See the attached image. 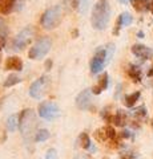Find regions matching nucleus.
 <instances>
[{"label": "nucleus", "mask_w": 153, "mask_h": 159, "mask_svg": "<svg viewBox=\"0 0 153 159\" xmlns=\"http://www.w3.org/2000/svg\"><path fill=\"white\" fill-rule=\"evenodd\" d=\"M79 142H80V146L83 148H89L91 147V139L89 135L87 133H81L80 137H79Z\"/></svg>", "instance_id": "nucleus-23"}, {"label": "nucleus", "mask_w": 153, "mask_h": 159, "mask_svg": "<svg viewBox=\"0 0 153 159\" xmlns=\"http://www.w3.org/2000/svg\"><path fill=\"white\" fill-rule=\"evenodd\" d=\"M132 53L135 54L136 57H139L141 60H149L152 57V49L148 48L145 45H142V44H135V45L132 47Z\"/></svg>", "instance_id": "nucleus-10"}, {"label": "nucleus", "mask_w": 153, "mask_h": 159, "mask_svg": "<svg viewBox=\"0 0 153 159\" xmlns=\"http://www.w3.org/2000/svg\"><path fill=\"white\" fill-rule=\"evenodd\" d=\"M73 37H77V34H79V32H77V29H75V31H73Z\"/></svg>", "instance_id": "nucleus-36"}, {"label": "nucleus", "mask_w": 153, "mask_h": 159, "mask_svg": "<svg viewBox=\"0 0 153 159\" xmlns=\"http://www.w3.org/2000/svg\"><path fill=\"white\" fill-rule=\"evenodd\" d=\"M76 4H77V8H79V12L81 15H85L91 6V0H76Z\"/></svg>", "instance_id": "nucleus-20"}, {"label": "nucleus", "mask_w": 153, "mask_h": 159, "mask_svg": "<svg viewBox=\"0 0 153 159\" xmlns=\"http://www.w3.org/2000/svg\"><path fill=\"white\" fill-rule=\"evenodd\" d=\"M108 62V56H107V49H98V51L95 53V56L91 60V73L96 74L98 72L103 70L104 65Z\"/></svg>", "instance_id": "nucleus-8"}, {"label": "nucleus", "mask_w": 153, "mask_h": 159, "mask_svg": "<svg viewBox=\"0 0 153 159\" xmlns=\"http://www.w3.org/2000/svg\"><path fill=\"white\" fill-rule=\"evenodd\" d=\"M121 137H122V138H129V137H131V134H129V131H127V130H125V131H122V133H121Z\"/></svg>", "instance_id": "nucleus-32"}, {"label": "nucleus", "mask_w": 153, "mask_h": 159, "mask_svg": "<svg viewBox=\"0 0 153 159\" xmlns=\"http://www.w3.org/2000/svg\"><path fill=\"white\" fill-rule=\"evenodd\" d=\"M49 85H51V80L48 76H41L40 78H37L35 82L29 88V96L35 99H40L45 96V93L48 90Z\"/></svg>", "instance_id": "nucleus-5"}, {"label": "nucleus", "mask_w": 153, "mask_h": 159, "mask_svg": "<svg viewBox=\"0 0 153 159\" xmlns=\"http://www.w3.org/2000/svg\"><path fill=\"white\" fill-rule=\"evenodd\" d=\"M105 131H107V135H108V141H113V139L117 138V134L115 127L112 126H105Z\"/></svg>", "instance_id": "nucleus-25"}, {"label": "nucleus", "mask_w": 153, "mask_h": 159, "mask_svg": "<svg viewBox=\"0 0 153 159\" xmlns=\"http://www.w3.org/2000/svg\"><path fill=\"white\" fill-rule=\"evenodd\" d=\"M39 116L44 119H47V121H52V119H55L60 116V109H59L57 103L55 102L44 101L39 105Z\"/></svg>", "instance_id": "nucleus-6"}, {"label": "nucleus", "mask_w": 153, "mask_h": 159, "mask_svg": "<svg viewBox=\"0 0 153 159\" xmlns=\"http://www.w3.org/2000/svg\"><path fill=\"white\" fill-rule=\"evenodd\" d=\"M8 33V27H7V23L0 17V36H6Z\"/></svg>", "instance_id": "nucleus-27"}, {"label": "nucleus", "mask_w": 153, "mask_h": 159, "mask_svg": "<svg viewBox=\"0 0 153 159\" xmlns=\"http://www.w3.org/2000/svg\"><path fill=\"white\" fill-rule=\"evenodd\" d=\"M51 68H52V60H47V61H45V69H47V70H49Z\"/></svg>", "instance_id": "nucleus-31"}, {"label": "nucleus", "mask_w": 153, "mask_h": 159, "mask_svg": "<svg viewBox=\"0 0 153 159\" xmlns=\"http://www.w3.org/2000/svg\"><path fill=\"white\" fill-rule=\"evenodd\" d=\"M45 159H57V151L55 148H49L45 154Z\"/></svg>", "instance_id": "nucleus-28"}, {"label": "nucleus", "mask_w": 153, "mask_h": 159, "mask_svg": "<svg viewBox=\"0 0 153 159\" xmlns=\"http://www.w3.org/2000/svg\"><path fill=\"white\" fill-rule=\"evenodd\" d=\"M118 2H120L121 4H128V3L131 2V0H118Z\"/></svg>", "instance_id": "nucleus-34"}, {"label": "nucleus", "mask_w": 153, "mask_h": 159, "mask_svg": "<svg viewBox=\"0 0 153 159\" xmlns=\"http://www.w3.org/2000/svg\"><path fill=\"white\" fill-rule=\"evenodd\" d=\"M104 117L108 122L115 123L116 126H124L127 123V118H128L127 113H124L122 110H117L116 114H107Z\"/></svg>", "instance_id": "nucleus-11"}, {"label": "nucleus", "mask_w": 153, "mask_h": 159, "mask_svg": "<svg viewBox=\"0 0 153 159\" xmlns=\"http://www.w3.org/2000/svg\"><path fill=\"white\" fill-rule=\"evenodd\" d=\"M135 117L139 118V119L146 117V110H145V107L141 106V107H139V109H136V110H135Z\"/></svg>", "instance_id": "nucleus-26"}, {"label": "nucleus", "mask_w": 153, "mask_h": 159, "mask_svg": "<svg viewBox=\"0 0 153 159\" xmlns=\"http://www.w3.org/2000/svg\"><path fill=\"white\" fill-rule=\"evenodd\" d=\"M91 103H92V89H85L76 97V106L80 110L91 109Z\"/></svg>", "instance_id": "nucleus-9"}, {"label": "nucleus", "mask_w": 153, "mask_h": 159, "mask_svg": "<svg viewBox=\"0 0 153 159\" xmlns=\"http://www.w3.org/2000/svg\"><path fill=\"white\" fill-rule=\"evenodd\" d=\"M120 159H135V157H133L132 154H121Z\"/></svg>", "instance_id": "nucleus-30"}, {"label": "nucleus", "mask_w": 153, "mask_h": 159, "mask_svg": "<svg viewBox=\"0 0 153 159\" xmlns=\"http://www.w3.org/2000/svg\"><path fill=\"white\" fill-rule=\"evenodd\" d=\"M33 33H35V31H33L32 27H26L22 32H19V34L15 37L13 44H12L13 51H20V49L26 48L28 44L32 41Z\"/></svg>", "instance_id": "nucleus-7"}, {"label": "nucleus", "mask_w": 153, "mask_h": 159, "mask_svg": "<svg viewBox=\"0 0 153 159\" xmlns=\"http://www.w3.org/2000/svg\"><path fill=\"white\" fill-rule=\"evenodd\" d=\"M63 17V11L60 6H55L52 8L47 9L41 16V25L45 29H53L59 27V24L61 23Z\"/></svg>", "instance_id": "nucleus-3"}, {"label": "nucleus", "mask_w": 153, "mask_h": 159, "mask_svg": "<svg viewBox=\"0 0 153 159\" xmlns=\"http://www.w3.org/2000/svg\"><path fill=\"white\" fill-rule=\"evenodd\" d=\"M95 138L97 139V141H100V142H107L108 141V135H107L105 127H101V129H98V130H96Z\"/></svg>", "instance_id": "nucleus-24"}, {"label": "nucleus", "mask_w": 153, "mask_h": 159, "mask_svg": "<svg viewBox=\"0 0 153 159\" xmlns=\"http://www.w3.org/2000/svg\"><path fill=\"white\" fill-rule=\"evenodd\" d=\"M131 4L135 11L137 12H145L149 9L151 0H131Z\"/></svg>", "instance_id": "nucleus-14"}, {"label": "nucleus", "mask_w": 153, "mask_h": 159, "mask_svg": "<svg viewBox=\"0 0 153 159\" xmlns=\"http://www.w3.org/2000/svg\"><path fill=\"white\" fill-rule=\"evenodd\" d=\"M6 69L7 70H19L20 72L23 69V61L22 58H19L16 56L8 57L6 60Z\"/></svg>", "instance_id": "nucleus-12"}, {"label": "nucleus", "mask_w": 153, "mask_h": 159, "mask_svg": "<svg viewBox=\"0 0 153 159\" xmlns=\"http://www.w3.org/2000/svg\"><path fill=\"white\" fill-rule=\"evenodd\" d=\"M108 82H109V77H108V73H104L103 76L98 78V82L95 86L92 88V93L93 94H100L108 88Z\"/></svg>", "instance_id": "nucleus-13"}, {"label": "nucleus", "mask_w": 153, "mask_h": 159, "mask_svg": "<svg viewBox=\"0 0 153 159\" xmlns=\"http://www.w3.org/2000/svg\"><path fill=\"white\" fill-rule=\"evenodd\" d=\"M16 0H0V13L7 15L13 9Z\"/></svg>", "instance_id": "nucleus-16"}, {"label": "nucleus", "mask_w": 153, "mask_h": 159, "mask_svg": "<svg viewBox=\"0 0 153 159\" xmlns=\"http://www.w3.org/2000/svg\"><path fill=\"white\" fill-rule=\"evenodd\" d=\"M140 96H141L140 92H135V93H132V94H128V96L124 98V105L127 107H133V106L136 105V102L139 101Z\"/></svg>", "instance_id": "nucleus-17"}, {"label": "nucleus", "mask_w": 153, "mask_h": 159, "mask_svg": "<svg viewBox=\"0 0 153 159\" xmlns=\"http://www.w3.org/2000/svg\"><path fill=\"white\" fill-rule=\"evenodd\" d=\"M49 138V131L47 129H41V130H37L35 134V141L36 142H44Z\"/></svg>", "instance_id": "nucleus-22"}, {"label": "nucleus", "mask_w": 153, "mask_h": 159, "mask_svg": "<svg viewBox=\"0 0 153 159\" xmlns=\"http://www.w3.org/2000/svg\"><path fill=\"white\" fill-rule=\"evenodd\" d=\"M51 47H52L51 40H49L48 37H43V39L39 40V41H36L35 45L29 49L28 57L31 60H40L49 52Z\"/></svg>", "instance_id": "nucleus-4"}, {"label": "nucleus", "mask_w": 153, "mask_h": 159, "mask_svg": "<svg viewBox=\"0 0 153 159\" xmlns=\"http://www.w3.org/2000/svg\"><path fill=\"white\" fill-rule=\"evenodd\" d=\"M111 19V6L108 0H98L92 9V27L97 31H104Z\"/></svg>", "instance_id": "nucleus-1"}, {"label": "nucleus", "mask_w": 153, "mask_h": 159, "mask_svg": "<svg viewBox=\"0 0 153 159\" xmlns=\"http://www.w3.org/2000/svg\"><path fill=\"white\" fill-rule=\"evenodd\" d=\"M132 21H133V17H132V15L129 12H122L120 16H118V19H117V23L120 24V27L131 25Z\"/></svg>", "instance_id": "nucleus-18"}, {"label": "nucleus", "mask_w": 153, "mask_h": 159, "mask_svg": "<svg viewBox=\"0 0 153 159\" xmlns=\"http://www.w3.org/2000/svg\"><path fill=\"white\" fill-rule=\"evenodd\" d=\"M128 76L132 80L133 82H140L141 81V69L139 66L131 65L128 69Z\"/></svg>", "instance_id": "nucleus-15"}, {"label": "nucleus", "mask_w": 153, "mask_h": 159, "mask_svg": "<svg viewBox=\"0 0 153 159\" xmlns=\"http://www.w3.org/2000/svg\"><path fill=\"white\" fill-rule=\"evenodd\" d=\"M148 76H149V77H153V66L149 69V72H148Z\"/></svg>", "instance_id": "nucleus-33"}, {"label": "nucleus", "mask_w": 153, "mask_h": 159, "mask_svg": "<svg viewBox=\"0 0 153 159\" xmlns=\"http://www.w3.org/2000/svg\"><path fill=\"white\" fill-rule=\"evenodd\" d=\"M17 127H19V118L16 114H12V116L7 119V129H8V131L13 133Z\"/></svg>", "instance_id": "nucleus-19"}, {"label": "nucleus", "mask_w": 153, "mask_h": 159, "mask_svg": "<svg viewBox=\"0 0 153 159\" xmlns=\"http://www.w3.org/2000/svg\"><path fill=\"white\" fill-rule=\"evenodd\" d=\"M19 82H22V78L16 76V74H11V76H8V78L4 81V88H9V86H13V85H16V84Z\"/></svg>", "instance_id": "nucleus-21"}, {"label": "nucleus", "mask_w": 153, "mask_h": 159, "mask_svg": "<svg viewBox=\"0 0 153 159\" xmlns=\"http://www.w3.org/2000/svg\"><path fill=\"white\" fill-rule=\"evenodd\" d=\"M6 47V37L4 36H0V51Z\"/></svg>", "instance_id": "nucleus-29"}, {"label": "nucleus", "mask_w": 153, "mask_h": 159, "mask_svg": "<svg viewBox=\"0 0 153 159\" xmlns=\"http://www.w3.org/2000/svg\"><path fill=\"white\" fill-rule=\"evenodd\" d=\"M149 11L153 13V0H151V6H149Z\"/></svg>", "instance_id": "nucleus-35"}, {"label": "nucleus", "mask_w": 153, "mask_h": 159, "mask_svg": "<svg viewBox=\"0 0 153 159\" xmlns=\"http://www.w3.org/2000/svg\"><path fill=\"white\" fill-rule=\"evenodd\" d=\"M36 114L32 109H24L19 116V130L26 141L31 139L32 134L35 133L36 129Z\"/></svg>", "instance_id": "nucleus-2"}]
</instances>
